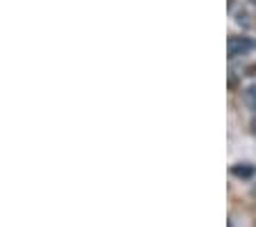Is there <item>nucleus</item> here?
<instances>
[{"label": "nucleus", "instance_id": "1", "mask_svg": "<svg viewBox=\"0 0 256 227\" xmlns=\"http://www.w3.org/2000/svg\"><path fill=\"white\" fill-rule=\"evenodd\" d=\"M256 49V42L250 37H229L226 42V51H229V58H240V55H247Z\"/></svg>", "mask_w": 256, "mask_h": 227}, {"label": "nucleus", "instance_id": "2", "mask_svg": "<svg viewBox=\"0 0 256 227\" xmlns=\"http://www.w3.org/2000/svg\"><path fill=\"white\" fill-rule=\"evenodd\" d=\"M231 174H236V177H252V174H254V165H250V163L234 165V168H231Z\"/></svg>", "mask_w": 256, "mask_h": 227}, {"label": "nucleus", "instance_id": "3", "mask_svg": "<svg viewBox=\"0 0 256 227\" xmlns=\"http://www.w3.org/2000/svg\"><path fill=\"white\" fill-rule=\"evenodd\" d=\"M245 103L250 106L252 110H256V85H252L250 90L245 92Z\"/></svg>", "mask_w": 256, "mask_h": 227}, {"label": "nucleus", "instance_id": "4", "mask_svg": "<svg viewBox=\"0 0 256 227\" xmlns=\"http://www.w3.org/2000/svg\"><path fill=\"white\" fill-rule=\"evenodd\" d=\"M252 133L256 135V115H254V119H252Z\"/></svg>", "mask_w": 256, "mask_h": 227}]
</instances>
